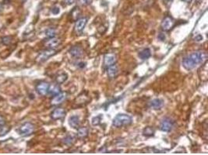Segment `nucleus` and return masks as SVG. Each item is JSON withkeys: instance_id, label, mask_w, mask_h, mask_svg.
<instances>
[{"instance_id": "f257e3e1", "label": "nucleus", "mask_w": 208, "mask_h": 155, "mask_svg": "<svg viewBox=\"0 0 208 155\" xmlns=\"http://www.w3.org/2000/svg\"><path fill=\"white\" fill-rule=\"evenodd\" d=\"M207 60V54L206 51L196 50L183 58L182 65L187 71H191L197 67L198 65L206 62Z\"/></svg>"}, {"instance_id": "f03ea898", "label": "nucleus", "mask_w": 208, "mask_h": 155, "mask_svg": "<svg viewBox=\"0 0 208 155\" xmlns=\"http://www.w3.org/2000/svg\"><path fill=\"white\" fill-rule=\"evenodd\" d=\"M132 123V118L127 114L120 113L115 116L112 120V126L116 128H121L122 127L130 125Z\"/></svg>"}, {"instance_id": "7ed1b4c3", "label": "nucleus", "mask_w": 208, "mask_h": 155, "mask_svg": "<svg viewBox=\"0 0 208 155\" xmlns=\"http://www.w3.org/2000/svg\"><path fill=\"white\" fill-rule=\"evenodd\" d=\"M34 131H35V126L33 123H29V122L22 124L17 129L18 134L22 137H27V136L31 135Z\"/></svg>"}, {"instance_id": "20e7f679", "label": "nucleus", "mask_w": 208, "mask_h": 155, "mask_svg": "<svg viewBox=\"0 0 208 155\" xmlns=\"http://www.w3.org/2000/svg\"><path fill=\"white\" fill-rule=\"evenodd\" d=\"M55 54H56V50H55L48 48V49L45 50L43 51L40 52V54L36 58V61L38 63L45 62V61L48 60V58L55 55Z\"/></svg>"}, {"instance_id": "39448f33", "label": "nucleus", "mask_w": 208, "mask_h": 155, "mask_svg": "<svg viewBox=\"0 0 208 155\" xmlns=\"http://www.w3.org/2000/svg\"><path fill=\"white\" fill-rule=\"evenodd\" d=\"M175 126V121L169 117H165L160 121V129L163 132H171Z\"/></svg>"}, {"instance_id": "423d86ee", "label": "nucleus", "mask_w": 208, "mask_h": 155, "mask_svg": "<svg viewBox=\"0 0 208 155\" xmlns=\"http://www.w3.org/2000/svg\"><path fill=\"white\" fill-rule=\"evenodd\" d=\"M175 25V20L173 19V18L171 17V16H165L164 19H163L162 22H161V24H160V26L162 28L163 30L165 31H169L171 30L172 27Z\"/></svg>"}, {"instance_id": "0eeeda50", "label": "nucleus", "mask_w": 208, "mask_h": 155, "mask_svg": "<svg viewBox=\"0 0 208 155\" xmlns=\"http://www.w3.org/2000/svg\"><path fill=\"white\" fill-rule=\"evenodd\" d=\"M49 86L48 82H41L36 85V91L40 95H46L48 93Z\"/></svg>"}, {"instance_id": "6e6552de", "label": "nucleus", "mask_w": 208, "mask_h": 155, "mask_svg": "<svg viewBox=\"0 0 208 155\" xmlns=\"http://www.w3.org/2000/svg\"><path fill=\"white\" fill-rule=\"evenodd\" d=\"M67 98V93L66 92H60L57 95H54V97L52 98V101H51V103L53 106H58V105H60L65 101V99Z\"/></svg>"}, {"instance_id": "1a4fd4ad", "label": "nucleus", "mask_w": 208, "mask_h": 155, "mask_svg": "<svg viewBox=\"0 0 208 155\" xmlns=\"http://www.w3.org/2000/svg\"><path fill=\"white\" fill-rule=\"evenodd\" d=\"M62 43L60 38L58 37H52V38H48V40L45 42V45L48 48H51V49H55L57 47H59Z\"/></svg>"}, {"instance_id": "9d476101", "label": "nucleus", "mask_w": 208, "mask_h": 155, "mask_svg": "<svg viewBox=\"0 0 208 155\" xmlns=\"http://www.w3.org/2000/svg\"><path fill=\"white\" fill-rule=\"evenodd\" d=\"M87 17H82L80 19H77L76 21V23H75V26H74V30L76 31V33H81L83 30V29L85 28V26L87 25Z\"/></svg>"}, {"instance_id": "9b49d317", "label": "nucleus", "mask_w": 208, "mask_h": 155, "mask_svg": "<svg viewBox=\"0 0 208 155\" xmlns=\"http://www.w3.org/2000/svg\"><path fill=\"white\" fill-rule=\"evenodd\" d=\"M116 62V55L115 54H107L104 57V65L109 67Z\"/></svg>"}, {"instance_id": "f8f14e48", "label": "nucleus", "mask_w": 208, "mask_h": 155, "mask_svg": "<svg viewBox=\"0 0 208 155\" xmlns=\"http://www.w3.org/2000/svg\"><path fill=\"white\" fill-rule=\"evenodd\" d=\"M65 115V109H63V108H57L55 109L52 111L51 113V118L52 119H60L63 118Z\"/></svg>"}, {"instance_id": "ddd939ff", "label": "nucleus", "mask_w": 208, "mask_h": 155, "mask_svg": "<svg viewBox=\"0 0 208 155\" xmlns=\"http://www.w3.org/2000/svg\"><path fill=\"white\" fill-rule=\"evenodd\" d=\"M69 53L73 58H80L83 55V50L82 48L78 46H75V47L70 48Z\"/></svg>"}, {"instance_id": "4468645a", "label": "nucleus", "mask_w": 208, "mask_h": 155, "mask_svg": "<svg viewBox=\"0 0 208 155\" xmlns=\"http://www.w3.org/2000/svg\"><path fill=\"white\" fill-rule=\"evenodd\" d=\"M164 106V101L160 99H152L149 102V107L153 109H160Z\"/></svg>"}, {"instance_id": "2eb2a0df", "label": "nucleus", "mask_w": 208, "mask_h": 155, "mask_svg": "<svg viewBox=\"0 0 208 155\" xmlns=\"http://www.w3.org/2000/svg\"><path fill=\"white\" fill-rule=\"evenodd\" d=\"M118 73H119V68H118V66L115 64L108 67L107 74H108V76H109V78H111V79L115 78L117 76Z\"/></svg>"}, {"instance_id": "dca6fc26", "label": "nucleus", "mask_w": 208, "mask_h": 155, "mask_svg": "<svg viewBox=\"0 0 208 155\" xmlns=\"http://www.w3.org/2000/svg\"><path fill=\"white\" fill-rule=\"evenodd\" d=\"M80 117L77 115L71 116L69 118V125L73 129H78L80 127Z\"/></svg>"}, {"instance_id": "f3484780", "label": "nucleus", "mask_w": 208, "mask_h": 155, "mask_svg": "<svg viewBox=\"0 0 208 155\" xmlns=\"http://www.w3.org/2000/svg\"><path fill=\"white\" fill-rule=\"evenodd\" d=\"M88 133H89V132H88V129H87V127H79L78 129H77L76 136H77L79 138L83 139V138L87 137V136H88Z\"/></svg>"}, {"instance_id": "a211bd4d", "label": "nucleus", "mask_w": 208, "mask_h": 155, "mask_svg": "<svg viewBox=\"0 0 208 155\" xmlns=\"http://www.w3.org/2000/svg\"><path fill=\"white\" fill-rule=\"evenodd\" d=\"M151 56V51L149 48H145L143 49L139 53V57L142 59V60H147Z\"/></svg>"}, {"instance_id": "6ab92c4d", "label": "nucleus", "mask_w": 208, "mask_h": 155, "mask_svg": "<svg viewBox=\"0 0 208 155\" xmlns=\"http://www.w3.org/2000/svg\"><path fill=\"white\" fill-rule=\"evenodd\" d=\"M61 92V88L59 84H55L52 85H50L49 89H48V93L52 95H55Z\"/></svg>"}, {"instance_id": "aec40b11", "label": "nucleus", "mask_w": 208, "mask_h": 155, "mask_svg": "<svg viewBox=\"0 0 208 155\" xmlns=\"http://www.w3.org/2000/svg\"><path fill=\"white\" fill-rule=\"evenodd\" d=\"M68 79V75L66 73H60L55 77V82L56 84H63L65 82H66V80Z\"/></svg>"}, {"instance_id": "412c9836", "label": "nucleus", "mask_w": 208, "mask_h": 155, "mask_svg": "<svg viewBox=\"0 0 208 155\" xmlns=\"http://www.w3.org/2000/svg\"><path fill=\"white\" fill-rule=\"evenodd\" d=\"M154 134H155V129L151 127H145L143 130V135L145 136V137H153Z\"/></svg>"}, {"instance_id": "4be33fe9", "label": "nucleus", "mask_w": 208, "mask_h": 155, "mask_svg": "<svg viewBox=\"0 0 208 155\" xmlns=\"http://www.w3.org/2000/svg\"><path fill=\"white\" fill-rule=\"evenodd\" d=\"M63 144H65V145L70 146V145L73 144V143L75 142V137L72 135L66 136L64 139H63Z\"/></svg>"}, {"instance_id": "5701e85b", "label": "nucleus", "mask_w": 208, "mask_h": 155, "mask_svg": "<svg viewBox=\"0 0 208 155\" xmlns=\"http://www.w3.org/2000/svg\"><path fill=\"white\" fill-rule=\"evenodd\" d=\"M55 35H56V31L54 28H48V30H46L45 36L48 38H52V37H55Z\"/></svg>"}, {"instance_id": "b1692460", "label": "nucleus", "mask_w": 208, "mask_h": 155, "mask_svg": "<svg viewBox=\"0 0 208 155\" xmlns=\"http://www.w3.org/2000/svg\"><path fill=\"white\" fill-rule=\"evenodd\" d=\"M12 41H13V37H11V36H6V37H2L1 42H2L3 45L8 46L12 43Z\"/></svg>"}, {"instance_id": "393cba45", "label": "nucleus", "mask_w": 208, "mask_h": 155, "mask_svg": "<svg viewBox=\"0 0 208 155\" xmlns=\"http://www.w3.org/2000/svg\"><path fill=\"white\" fill-rule=\"evenodd\" d=\"M102 119V116L101 115H99V116H97L95 117H94L91 120V123L93 126H98L101 123Z\"/></svg>"}, {"instance_id": "a878e982", "label": "nucleus", "mask_w": 208, "mask_h": 155, "mask_svg": "<svg viewBox=\"0 0 208 155\" xmlns=\"http://www.w3.org/2000/svg\"><path fill=\"white\" fill-rule=\"evenodd\" d=\"M10 130V128L8 127H5L4 125L0 127V136H4Z\"/></svg>"}, {"instance_id": "bb28decb", "label": "nucleus", "mask_w": 208, "mask_h": 155, "mask_svg": "<svg viewBox=\"0 0 208 155\" xmlns=\"http://www.w3.org/2000/svg\"><path fill=\"white\" fill-rule=\"evenodd\" d=\"M51 11H52V13H53L54 15H57V14H59V12H60V9H59V8L58 6H54Z\"/></svg>"}, {"instance_id": "cd10ccee", "label": "nucleus", "mask_w": 208, "mask_h": 155, "mask_svg": "<svg viewBox=\"0 0 208 155\" xmlns=\"http://www.w3.org/2000/svg\"><path fill=\"white\" fill-rule=\"evenodd\" d=\"M80 1V3L81 5H83V6H87V5L91 4L92 0H79Z\"/></svg>"}, {"instance_id": "c85d7f7f", "label": "nucleus", "mask_w": 208, "mask_h": 155, "mask_svg": "<svg viewBox=\"0 0 208 155\" xmlns=\"http://www.w3.org/2000/svg\"><path fill=\"white\" fill-rule=\"evenodd\" d=\"M203 39H204V37H203V36H202V35L198 34V35H196L195 37H194L193 41H196V42H200V41H203Z\"/></svg>"}, {"instance_id": "c756f323", "label": "nucleus", "mask_w": 208, "mask_h": 155, "mask_svg": "<svg viewBox=\"0 0 208 155\" xmlns=\"http://www.w3.org/2000/svg\"><path fill=\"white\" fill-rule=\"evenodd\" d=\"M158 39L159 41H164L165 39H166V37H165V35L164 34V33H159L158 37Z\"/></svg>"}, {"instance_id": "7c9ffc66", "label": "nucleus", "mask_w": 208, "mask_h": 155, "mask_svg": "<svg viewBox=\"0 0 208 155\" xmlns=\"http://www.w3.org/2000/svg\"><path fill=\"white\" fill-rule=\"evenodd\" d=\"M5 124H6V119L3 116L0 115V127L5 125Z\"/></svg>"}, {"instance_id": "2f4dec72", "label": "nucleus", "mask_w": 208, "mask_h": 155, "mask_svg": "<svg viewBox=\"0 0 208 155\" xmlns=\"http://www.w3.org/2000/svg\"><path fill=\"white\" fill-rule=\"evenodd\" d=\"M64 2H65V3L66 5H71L73 4V3H74L75 0H64Z\"/></svg>"}, {"instance_id": "473e14b6", "label": "nucleus", "mask_w": 208, "mask_h": 155, "mask_svg": "<svg viewBox=\"0 0 208 155\" xmlns=\"http://www.w3.org/2000/svg\"><path fill=\"white\" fill-rule=\"evenodd\" d=\"M85 66H86V64L83 62H80L78 64V67L80 68H85Z\"/></svg>"}, {"instance_id": "72a5a7b5", "label": "nucleus", "mask_w": 208, "mask_h": 155, "mask_svg": "<svg viewBox=\"0 0 208 155\" xmlns=\"http://www.w3.org/2000/svg\"><path fill=\"white\" fill-rule=\"evenodd\" d=\"M104 151V152H106V149H105V147H104V148H101V149H99V151Z\"/></svg>"}, {"instance_id": "f704fd0d", "label": "nucleus", "mask_w": 208, "mask_h": 155, "mask_svg": "<svg viewBox=\"0 0 208 155\" xmlns=\"http://www.w3.org/2000/svg\"><path fill=\"white\" fill-rule=\"evenodd\" d=\"M183 2H188V3H189V2H191L193 0H182Z\"/></svg>"}, {"instance_id": "c9c22d12", "label": "nucleus", "mask_w": 208, "mask_h": 155, "mask_svg": "<svg viewBox=\"0 0 208 155\" xmlns=\"http://www.w3.org/2000/svg\"><path fill=\"white\" fill-rule=\"evenodd\" d=\"M2 9H3V6H2V5L0 3V12L2 10Z\"/></svg>"}, {"instance_id": "e433bc0d", "label": "nucleus", "mask_w": 208, "mask_h": 155, "mask_svg": "<svg viewBox=\"0 0 208 155\" xmlns=\"http://www.w3.org/2000/svg\"><path fill=\"white\" fill-rule=\"evenodd\" d=\"M167 1H172V0H167Z\"/></svg>"}]
</instances>
